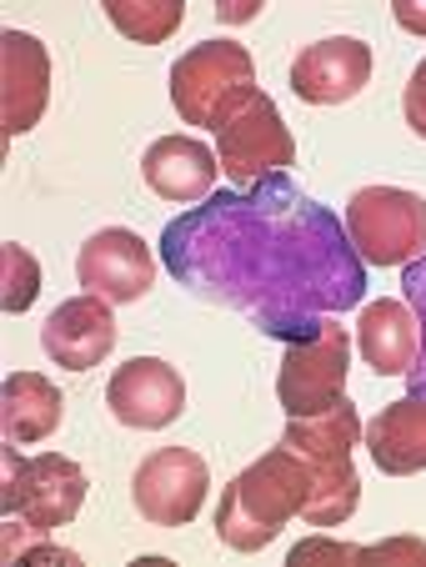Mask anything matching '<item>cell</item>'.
Wrapping results in <instances>:
<instances>
[{
  "instance_id": "1",
  "label": "cell",
  "mask_w": 426,
  "mask_h": 567,
  "mask_svg": "<svg viewBox=\"0 0 426 567\" xmlns=\"http://www.w3.org/2000/svg\"><path fill=\"white\" fill-rule=\"evenodd\" d=\"M306 487H311L306 457H297L291 447H271L241 477L226 482V497L216 507V537L231 553H261L291 517H301Z\"/></svg>"
},
{
  "instance_id": "2",
  "label": "cell",
  "mask_w": 426,
  "mask_h": 567,
  "mask_svg": "<svg viewBox=\"0 0 426 567\" xmlns=\"http://www.w3.org/2000/svg\"><path fill=\"white\" fill-rule=\"evenodd\" d=\"M256 96V61L236 41H201L170 65V106L186 126L221 131Z\"/></svg>"
},
{
  "instance_id": "3",
  "label": "cell",
  "mask_w": 426,
  "mask_h": 567,
  "mask_svg": "<svg viewBox=\"0 0 426 567\" xmlns=\"http://www.w3.org/2000/svg\"><path fill=\"white\" fill-rule=\"evenodd\" d=\"M346 236L372 267H406L426 251V196L402 186H362L346 202Z\"/></svg>"
},
{
  "instance_id": "4",
  "label": "cell",
  "mask_w": 426,
  "mask_h": 567,
  "mask_svg": "<svg viewBox=\"0 0 426 567\" xmlns=\"http://www.w3.org/2000/svg\"><path fill=\"white\" fill-rule=\"evenodd\" d=\"M85 472L81 462L61 457V452H35V457H15L6 442V517H21L35 533H55L65 527L85 503Z\"/></svg>"
},
{
  "instance_id": "5",
  "label": "cell",
  "mask_w": 426,
  "mask_h": 567,
  "mask_svg": "<svg viewBox=\"0 0 426 567\" xmlns=\"http://www.w3.org/2000/svg\"><path fill=\"white\" fill-rule=\"evenodd\" d=\"M346 367H352V347H346V327L341 321H316L287 357L277 372V396L287 417H311V412L331 408L346 396Z\"/></svg>"
},
{
  "instance_id": "6",
  "label": "cell",
  "mask_w": 426,
  "mask_h": 567,
  "mask_svg": "<svg viewBox=\"0 0 426 567\" xmlns=\"http://www.w3.org/2000/svg\"><path fill=\"white\" fill-rule=\"evenodd\" d=\"M216 161L236 186H256L261 176L297 166V141H291L287 121H281L277 101L267 91H256L221 131H216Z\"/></svg>"
},
{
  "instance_id": "7",
  "label": "cell",
  "mask_w": 426,
  "mask_h": 567,
  "mask_svg": "<svg viewBox=\"0 0 426 567\" xmlns=\"http://www.w3.org/2000/svg\"><path fill=\"white\" fill-rule=\"evenodd\" d=\"M211 487V467L191 447H156L131 477V503L150 527H186L196 523Z\"/></svg>"
},
{
  "instance_id": "8",
  "label": "cell",
  "mask_w": 426,
  "mask_h": 567,
  "mask_svg": "<svg viewBox=\"0 0 426 567\" xmlns=\"http://www.w3.org/2000/svg\"><path fill=\"white\" fill-rule=\"evenodd\" d=\"M106 408L121 427L160 432L186 412V382L181 372L160 357H131L111 372L106 382Z\"/></svg>"
},
{
  "instance_id": "9",
  "label": "cell",
  "mask_w": 426,
  "mask_h": 567,
  "mask_svg": "<svg viewBox=\"0 0 426 567\" xmlns=\"http://www.w3.org/2000/svg\"><path fill=\"white\" fill-rule=\"evenodd\" d=\"M75 277L91 297H106L111 307H126V301H141L150 287H156V257L126 226H106L81 247L75 257Z\"/></svg>"
},
{
  "instance_id": "10",
  "label": "cell",
  "mask_w": 426,
  "mask_h": 567,
  "mask_svg": "<svg viewBox=\"0 0 426 567\" xmlns=\"http://www.w3.org/2000/svg\"><path fill=\"white\" fill-rule=\"evenodd\" d=\"M366 81H372V45L356 35H326L291 61V91L306 106H341L362 96Z\"/></svg>"
},
{
  "instance_id": "11",
  "label": "cell",
  "mask_w": 426,
  "mask_h": 567,
  "mask_svg": "<svg viewBox=\"0 0 426 567\" xmlns=\"http://www.w3.org/2000/svg\"><path fill=\"white\" fill-rule=\"evenodd\" d=\"M41 347L65 372H91V367H101L111 357V347H116V311H111V301L91 297V291L61 301L41 327Z\"/></svg>"
},
{
  "instance_id": "12",
  "label": "cell",
  "mask_w": 426,
  "mask_h": 567,
  "mask_svg": "<svg viewBox=\"0 0 426 567\" xmlns=\"http://www.w3.org/2000/svg\"><path fill=\"white\" fill-rule=\"evenodd\" d=\"M51 101V55L35 35L6 31L0 35V126L6 136L41 126Z\"/></svg>"
},
{
  "instance_id": "13",
  "label": "cell",
  "mask_w": 426,
  "mask_h": 567,
  "mask_svg": "<svg viewBox=\"0 0 426 567\" xmlns=\"http://www.w3.org/2000/svg\"><path fill=\"white\" fill-rule=\"evenodd\" d=\"M216 156L206 141L196 136H160L146 146L141 156V176L146 186L160 196V202H176V206H191V202H206L216 186Z\"/></svg>"
},
{
  "instance_id": "14",
  "label": "cell",
  "mask_w": 426,
  "mask_h": 567,
  "mask_svg": "<svg viewBox=\"0 0 426 567\" xmlns=\"http://www.w3.org/2000/svg\"><path fill=\"white\" fill-rule=\"evenodd\" d=\"M362 442L386 477H416L426 472V392H412L382 408L362 427Z\"/></svg>"
},
{
  "instance_id": "15",
  "label": "cell",
  "mask_w": 426,
  "mask_h": 567,
  "mask_svg": "<svg viewBox=\"0 0 426 567\" xmlns=\"http://www.w3.org/2000/svg\"><path fill=\"white\" fill-rule=\"evenodd\" d=\"M422 347V321L406 301H372L356 317V352L376 377H406Z\"/></svg>"
},
{
  "instance_id": "16",
  "label": "cell",
  "mask_w": 426,
  "mask_h": 567,
  "mask_svg": "<svg viewBox=\"0 0 426 567\" xmlns=\"http://www.w3.org/2000/svg\"><path fill=\"white\" fill-rule=\"evenodd\" d=\"M61 392L55 382H45L41 372H11L0 386V432L11 447H35L61 427Z\"/></svg>"
},
{
  "instance_id": "17",
  "label": "cell",
  "mask_w": 426,
  "mask_h": 567,
  "mask_svg": "<svg viewBox=\"0 0 426 567\" xmlns=\"http://www.w3.org/2000/svg\"><path fill=\"white\" fill-rule=\"evenodd\" d=\"M362 427L366 422L356 417L352 396H341V402L311 412V417H291L287 432H281V447H291L306 462H346L352 447L362 442Z\"/></svg>"
},
{
  "instance_id": "18",
  "label": "cell",
  "mask_w": 426,
  "mask_h": 567,
  "mask_svg": "<svg viewBox=\"0 0 426 567\" xmlns=\"http://www.w3.org/2000/svg\"><path fill=\"white\" fill-rule=\"evenodd\" d=\"M311 487L301 503V523L306 527H341L362 507V477H356L352 457L346 462H306Z\"/></svg>"
},
{
  "instance_id": "19",
  "label": "cell",
  "mask_w": 426,
  "mask_h": 567,
  "mask_svg": "<svg viewBox=\"0 0 426 567\" xmlns=\"http://www.w3.org/2000/svg\"><path fill=\"white\" fill-rule=\"evenodd\" d=\"M106 16L126 41L136 45H160L176 35V25L186 21L181 0H106Z\"/></svg>"
},
{
  "instance_id": "20",
  "label": "cell",
  "mask_w": 426,
  "mask_h": 567,
  "mask_svg": "<svg viewBox=\"0 0 426 567\" xmlns=\"http://www.w3.org/2000/svg\"><path fill=\"white\" fill-rule=\"evenodd\" d=\"M0 307L6 311H25L41 297V261L21 247V241H6L0 247Z\"/></svg>"
},
{
  "instance_id": "21",
  "label": "cell",
  "mask_w": 426,
  "mask_h": 567,
  "mask_svg": "<svg viewBox=\"0 0 426 567\" xmlns=\"http://www.w3.org/2000/svg\"><path fill=\"white\" fill-rule=\"evenodd\" d=\"M366 567H426V543L422 537H386V543L362 547Z\"/></svg>"
},
{
  "instance_id": "22",
  "label": "cell",
  "mask_w": 426,
  "mask_h": 567,
  "mask_svg": "<svg viewBox=\"0 0 426 567\" xmlns=\"http://www.w3.org/2000/svg\"><path fill=\"white\" fill-rule=\"evenodd\" d=\"M287 563L291 567H316V563H362V547H352V543H331V537H306V543H297L287 553Z\"/></svg>"
},
{
  "instance_id": "23",
  "label": "cell",
  "mask_w": 426,
  "mask_h": 567,
  "mask_svg": "<svg viewBox=\"0 0 426 567\" xmlns=\"http://www.w3.org/2000/svg\"><path fill=\"white\" fill-rule=\"evenodd\" d=\"M402 116H406V126H412L416 136L426 141V61L416 65L412 75H406V91H402Z\"/></svg>"
},
{
  "instance_id": "24",
  "label": "cell",
  "mask_w": 426,
  "mask_h": 567,
  "mask_svg": "<svg viewBox=\"0 0 426 567\" xmlns=\"http://www.w3.org/2000/svg\"><path fill=\"white\" fill-rule=\"evenodd\" d=\"M392 16H396V25H402V31L426 35V0H396Z\"/></svg>"
},
{
  "instance_id": "25",
  "label": "cell",
  "mask_w": 426,
  "mask_h": 567,
  "mask_svg": "<svg viewBox=\"0 0 426 567\" xmlns=\"http://www.w3.org/2000/svg\"><path fill=\"white\" fill-rule=\"evenodd\" d=\"M21 563H65V567H75V563H81V557H75V553H65V547L41 543V547H25V553H21Z\"/></svg>"
},
{
  "instance_id": "26",
  "label": "cell",
  "mask_w": 426,
  "mask_h": 567,
  "mask_svg": "<svg viewBox=\"0 0 426 567\" xmlns=\"http://www.w3.org/2000/svg\"><path fill=\"white\" fill-rule=\"evenodd\" d=\"M256 11H261V0H221L216 6L221 21H256Z\"/></svg>"
}]
</instances>
